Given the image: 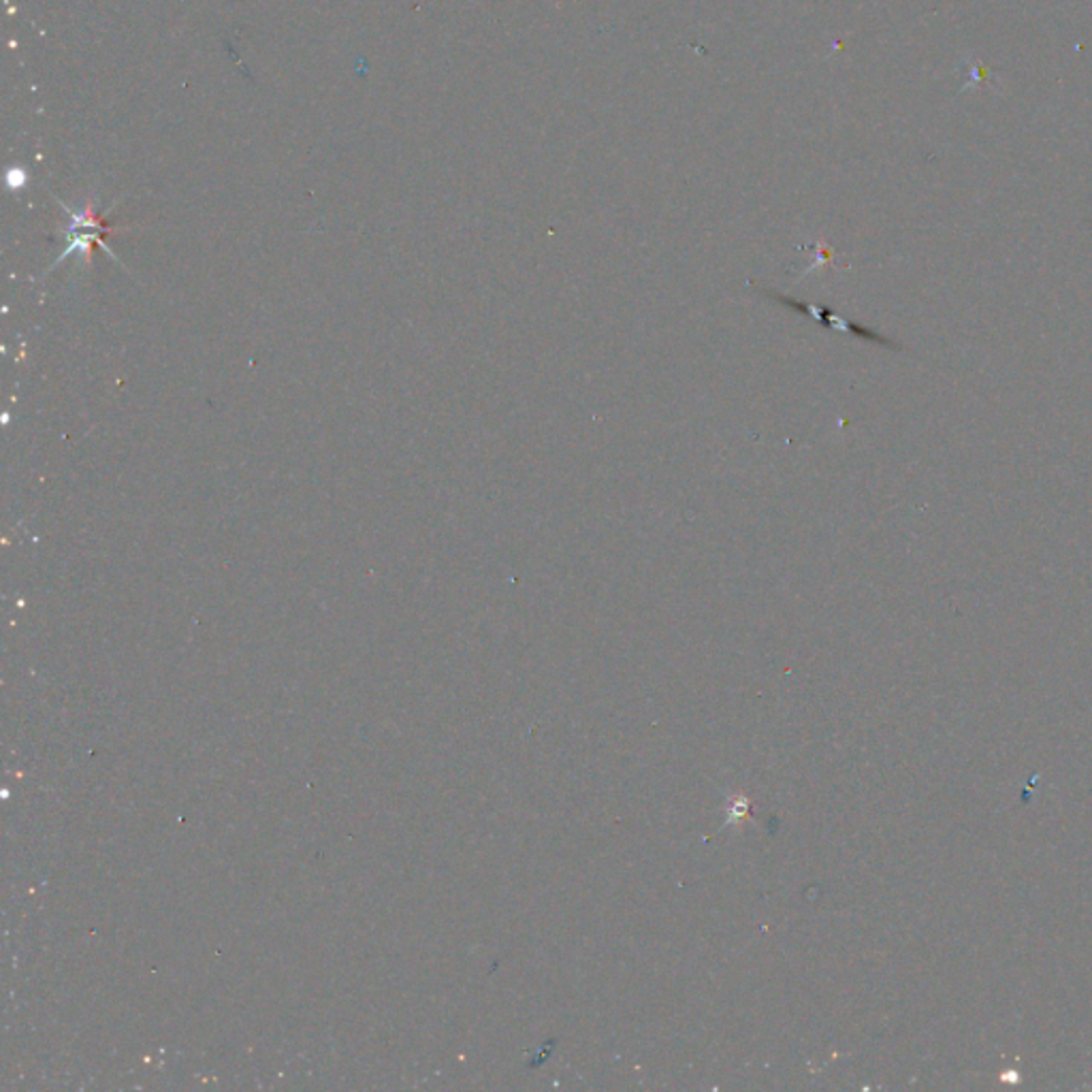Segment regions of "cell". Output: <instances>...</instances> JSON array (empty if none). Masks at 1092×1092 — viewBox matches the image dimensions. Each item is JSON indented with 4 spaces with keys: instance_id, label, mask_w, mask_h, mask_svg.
Returning a JSON list of instances; mask_svg holds the SVG:
<instances>
[{
    "instance_id": "cell-1",
    "label": "cell",
    "mask_w": 1092,
    "mask_h": 1092,
    "mask_svg": "<svg viewBox=\"0 0 1092 1092\" xmlns=\"http://www.w3.org/2000/svg\"><path fill=\"white\" fill-rule=\"evenodd\" d=\"M762 293H764L766 297H772V299H774V301H779V303H784V305H788L790 309L798 311V315H800V317H805V319H811V321H815V323L823 325L826 329H830V331H835V333H843V335H854V338H860V340H870V342H879V344H892L890 340H886V338H881L879 333H875V331H870V329H866V327H860V325H856V323L847 321L845 317L837 315V311H832L830 307H823V305H817V303H811V301H798V299H794V297H788V295H784V293H776V291H768V288H762Z\"/></svg>"
},
{
    "instance_id": "cell-2",
    "label": "cell",
    "mask_w": 1092,
    "mask_h": 1092,
    "mask_svg": "<svg viewBox=\"0 0 1092 1092\" xmlns=\"http://www.w3.org/2000/svg\"><path fill=\"white\" fill-rule=\"evenodd\" d=\"M71 223H69V229L65 231L67 237H71V243L67 246L65 254L61 256V261L65 256L73 254V252H82L86 256V261H90V252H92V243H98L106 248V235L114 233V227H110L106 220H102L96 212H94V205L88 201L86 207L82 212H73L69 210L67 205H63ZM108 250V248H106Z\"/></svg>"
}]
</instances>
